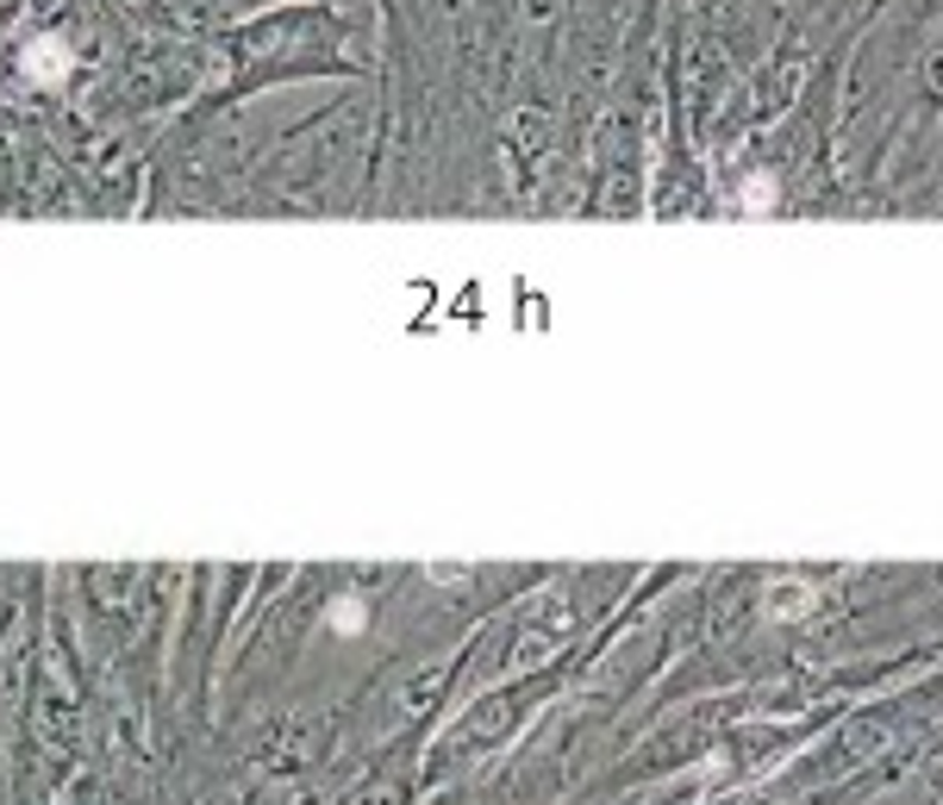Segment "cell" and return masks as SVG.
Returning a JSON list of instances; mask_svg holds the SVG:
<instances>
[{
  "label": "cell",
  "instance_id": "2",
  "mask_svg": "<svg viewBox=\"0 0 943 805\" xmlns=\"http://www.w3.org/2000/svg\"><path fill=\"white\" fill-rule=\"evenodd\" d=\"M331 625H338V631H357V625H363V613H357V599H344V606L331 613Z\"/></svg>",
  "mask_w": 943,
  "mask_h": 805
},
{
  "label": "cell",
  "instance_id": "1",
  "mask_svg": "<svg viewBox=\"0 0 943 805\" xmlns=\"http://www.w3.org/2000/svg\"><path fill=\"white\" fill-rule=\"evenodd\" d=\"M769 613L775 618H800V613H807V587H775V594H769Z\"/></svg>",
  "mask_w": 943,
  "mask_h": 805
}]
</instances>
